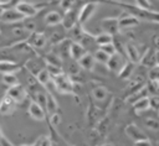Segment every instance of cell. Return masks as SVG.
<instances>
[{
  "label": "cell",
  "instance_id": "obj_1",
  "mask_svg": "<svg viewBox=\"0 0 159 146\" xmlns=\"http://www.w3.org/2000/svg\"><path fill=\"white\" fill-rule=\"evenodd\" d=\"M118 6H120L122 9H124V11H127L128 14L135 16L138 20H144V21H150V22H157L159 24V11H149V10H144L138 7L134 4H117Z\"/></svg>",
  "mask_w": 159,
  "mask_h": 146
},
{
  "label": "cell",
  "instance_id": "obj_2",
  "mask_svg": "<svg viewBox=\"0 0 159 146\" xmlns=\"http://www.w3.org/2000/svg\"><path fill=\"white\" fill-rule=\"evenodd\" d=\"M56 92L60 94H73L75 93V83L68 73H61L52 78Z\"/></svg>",
  "mask_w": 159,
  "mask_h": 146
},
{
  "label": "cell",
  "instance_id": "obj_3",
  "mask_svg": "<svg viewBox=\"0 0 159 146\" xmlns=\"http://www.w3.org/2000/svg\"><path fill=\"white\" fill-rule=\"evenodd\" d=\"M97 9H98V1H87L78 11V16H77L78 24L81 26H84L96 14Z\"/></svg>",
  "mask_w": 159,
  "mask_h": 146
},
{
  "label": "cell",
  "instance_id": "obj_4",
  "mask_svg": "<svg viewBox=\"0 0 159 146\" xmlns=\"http://www.w3.org/2000/svg\"><path fill=\"white\" fill-rule=\"evenodd\" d=\"M43 6H46V4L35 5V4H32V2H29V1H24V0H22V1L19 2L15 7H16L25 17H34L35 15L39 14V11H40Z\"/></svg>",
  "mask_w": 159,
  "mask_h": 146
},
{
  "label": "cell",
  "instance_id": "obj_5",
  "mask_svg": "<svg viewBox=\"0 0 159 146\" xmlns=\"http://www.w3.org/2000/svg\"><path fill=\"white\" fill-rule=\"evenodd\" d=\"M26 17L16 9V7H6L0 17V21L6 22V24H16L24 21Z\"/></svg>",
  "mask_w": 159,
  "mask_h": 146
},
{
  "label": "cell",
  "instance_id": "obj_6",
  "mask_svg": "<svg viewBox=\"0 0 159 146\" xmlns=\"http://www.w3.org/2000/svg\"><path fill=\"white\" fill-rule=\"evenodd\" d=\"M6 95H9L16 104H21L27 98V90L21 84H16V85H12V87L7 88Z\"/></svg>",
  "mask_w": 159,
  "mask_h": 146
},
{
  "label": "cell",
  "instance_id": "obj_7",
  "mask_svg": "<svg viewBox=\"0 0 159 146\" xmlns=\"http://www.w3.org/2000/svg\"><path fill=\"white\" fill-rule=\"evenodd\" d=\"M101 28L103 32H107L112 36H116L120 28H119V19L118 17H104L101 20Z\"/></svg>",
  "mask_w": 159,
  "mask_h": 146
},
{
  "label": "cell",
  "instance_id": "obj_8",
  "mask_svg": "<svg viewBox=\"0 0 159 146\" xmlns=\"http://www.w3.org/2000/svg\"><path fill=\"white\" fill-rule=\"evenodd\" d=\"M26 42L29 43V46L34 49H42L45 46H46V42H47V38L46 36L42 33V32H39V31H35V32H31L27 38H26Z\"/></svg>",
  "mask_w": 159,
  "mask_h": 146
},
{
  "label": "cell",
  "instance_id": "obj_9",
  "mask_svg": "<svg viewBox=\"0 0 159 146\" xmlns=\"http://www.w3.org/2000/svg\"><path fill=\"white\" fill-rule=\"evenodd\" d=\"M119 19V28L120 30H129V28H133L135 26L139 25L140 20H138L135 16L128 14L127 11H124L120 16H118Z\"/></svg>",
  "mask_w": 159,
  "mask_h": 146
},
{
  "label": "cell",
  "instance_id": "obj_10",
  "mask_svg": "<svg viewBox=\"0 0 159 146\" xmlns=\"http://www.w3.org/2000/svg\"><path fill=\"white\" fill-rule=\"evenodd\" d=\"M125 62H127V61L124 59L123 53L117 52V53H114V54H112V56L109 57V59H108V62H107L106 66H107V68H108L109 71L118 73V72L122 69V67L124 66Z\"/></svg>",
  "mask_w": 159,
  "mask_h": 146
},
{
  "label": "cell",
  "instance_id": "obj_11",
  "mask_svg": "<svg viewBox=\"0 0 159 146\" xmlns=\"http://www.w3.org/2000/svg\"><path fill=\"white\" fill-rule=\"evenodd\" d=\"M124 52H125V56H127V59L133 62V63H139L140 62V58H142V53L139 51V48L132 43V42H127L124 45Z\"/></svg>",
  "mask_w": 159,
  "mask_h": 146
},
{
  "label": "cell",
  "instance_id": "obj_12",
  "mask_svg": "<svg viewBox=\"0 0 159 146\" xmlns=\"http://www.w3.org/2000/svg\"><path fill=\"white\" fill-rule=\"evenodd\" d=\"M27 111H29V115H30L34 120L42 121V120H45V118H46V111H45V109H43L39 103H36L35 100H32V101L29 104Z\"/></svg>",
  "mask_w": 159,
  "mask_h": 146
},
{
  "label": "cell",
  "instance_id": "obj_13",
  "mask_svg": "<svg viewBox=\"0 0 159 146\" xmlns=\"http://www.w3.org/2000/svg\"><path fill=\"white\" fill-rule=\"evenodd\" d=\"M124 131H125V135H127L130 140H133L134 142H135V141H139V140H143V139H147L144 131H143L138 125H135V124H129V125H127V127L124 129Z\"/></svg>",
  "mask_w": 159,
  "mask_h": 146
},
{
  "label": "cell",
  "instance_id": "obj_14",
  "mask_svg": "<svg viewBox=\"0 0 159 146\" xmlns=\"http://www.w3.org/2000/svg\"><path fill=\"white\" fill-rule=\"evenodd\" d=\"M46 67V62H45V59L43 61H41L40 58H30V59H27L26 61V63H25V68L30 72V74H32V75H37V73L41 71V69H43Z\"/></svg>",
  "mask_w": 159,
  "mask_h": 146
},
{
  "label": "cell",
  "instance_id": "obj_15",
  "mask_svg": "<svg viewBox=\"0 0 159 146\" xmlns=\"http://www.w3.org/2000/svg\"><path fill=\"white\" fill-rule=\"evenodd\" d=\"M16 109V103L9 97V95H4L0 99V114L1 115H11Z\"/></svg>",
  "mask_w": 159,
  "mask_h": 146
},
{
  "label": "cell",
  "instance_id": "obj_16",
  "mask_svg": "<svg viewBox=\"0 0 159 146\" xmlns=\"http://www.w3.org/2000/svg\"><path fill=\"white\" fill-rule=\"evenodd\" d=\"M77 16H78V14H76L75 10H70V11L65 12V15L62 16V22H61V25H62L65 31L71 30L72 27H75L78 24Z\"/></svg>",
  "mask_w": 159,
  "mask_h": 146
},
{
  "label": "cell",
  "instance_id": "obj_17",
  "mask_svg": "<svg viewBox=\"0 0 159 146\" xmlns=\"http://www.w3.org/2000/svg\"><path fill=\"white\" fill-rule=\"evenodd\" d=\"M139 63L140 66L148 69L155 67V48H147L144 53H142V58Z\"/></svg>",
  "mask_w": 159,
  "mask_h": 146
},
{
  "label": "cell",
  "instance_id": "obj_18",
  "mask_svg": "<svg viewBox=\"0 0 159 146\" xmlns=\"http://www.w3.org/2000/svg\"><path fill=\"white\" fill-rule=\"evenodd\" d=\"M86 53H87V49H86V47L82 43H80V42H72L71 43V47H70V57L73 61L78 62Z\"/></svg>",
  "mask_w": 159,
  "mask_h": 146
},
{
  "label": "cell",
  "instance_id": "obj_19",
  "mask_svg": "<svg viewBox=\"0 0 159 146\" xmlns=\"http://www.w3.org/2000/svg\"><path fill=\"white\" fill-rule=\"evenodd\" d=\"M21 66L14 61L10 59H0V73L6 74V73H15L20 71Z\"/></svg>",
  "mask_w": 159,
  "mask_h": 146
},
{
  "label": "cell",
  "instance_id": "obj_20",
  "mask_svg": "<svg viewBox=\"0 0 159 146\" xmlns=\"http://www.w3.org/2000/svg\"><path fill=\"white\" fill-rule=\"evenodd\" d=\"M86 30L83 28V26H81L80 24H77L75 27H72L71 30H68V38L72 42H82L83 37H84Z\"/></svg>",
  "mask_w": 159,
  "mask_h": 146
},
{
  "label": "cell",
  "instance_id": "obj_21",
  "mask_svg": "<svg viewBox=\"0 0 159 146\" xmlns=\"http://www.w3.org/2000/svg\"><path fill=\"white\" fill-rule=\"evenodd\" d=\"M134 72H135V63L127 59V62L124 63V66L122 67V69L117 74L120 79H130L133 77Z\"/></svg>",
  "mask_w": 159,
  "mask_h": 146
},
{
  "label": "cell",
  "instance_id": "obj_22",
  "mask_svg": "<svg viewBox=\"0 0 159 146\" xmlns=\"http://www.w3.org/2000/svg\"><path fill=\"white\" fill-rule=\"evenodd\" d=\"M43 22L46 26H57L62 22V15L58 11H48L43 17Z\"/></svg>",
  "mask_w": 159,
  "mask_h": 146
},
{
  "label": "cell",
  "instance_id": "obj_23",
  "mask_svg": "<svg viewBox=\"0 0 159 146\" xmlns=\"http://www.w3.org/2000/svg\"><path fill=\"white\" fill-rule=\"evenodd\" d=\"M77 63H78L80 67H81L82 69H84V71H93L94 64H96V59H94V56H93L92 53L87 52Z\"/></svg>",
  "mask_w": 159,
  "mask_h": 146
},
{
  "label": "cell",
  "instance_id": "obj_24",
  "mask_svg": "<svg viewBox=\"0 0 159 146\" xmlns=\"http://www.w3.org/2000/svg\"><path fill=\"white\" fill-rule=\"evenodd\" d=\"M133 109L135 114H142L144 111H147L148 109H150V103H149V97H143L140 99H138L134 104H133Z\"/></svg>",
  "mask_w": 159,
  "mask_h": 146
},
{
  "label": "cell",
  "instance_id": "obj_25",
  "mask_svg": "<svg viewBox=\"0 0 159 146\" xmlns=\"http://www.w3.org/2000/svg\"><path fill=\"white\" fill-rule=\"evenodd\" d=\"M113 38H114V36H112V35H109L107 32H103V31L101 33H98V35L94 36L96 45H98L99 47L101 46H104V45H108V43H112L113 42Z\"/></svg>",
  "mask_w": 159,
  "mask_h": 146
},
{
  "label": "cell",
  "instance_id": "obj_26",
  "mask_svg": "<svg viewBox=\"0 0 159 146\" xmlns=\"http://www.w3.org/2000/svg\"><path fill=\"white\" fill-rule=\"evenodd\" d=\"M47 92V90H46ZM46 111L47 114H53V113H57V109H58V105H57V101L55 99V97L52 95V93L47 92V101H46Z\"/></svg>",
  "mask_w": 159,
  "mask_h": 146
},
{
  "label": "cell",
  "instance_id": "obj_27",
  "mask_svg": "<svg viewBox=\"0 0 159 146\" xmlns=\"http://www.w3.org/2000/svg\"><path fill=\"white\" fill-rule=\"evenodd\" d=\"M36 79H37V82L42 85V87H46L51 80H52V77H51V74H50V72L46 69V67L43 68V69H41L39 73H37V75H36Z\"/></svg>",
  "mask_w": 159,
  "mask_h": 146
},
{
  "label": "cell",
  "instance_id": "obj_28",
  "mask_svg": "<svg viewBox=\"0 0 159 146\" xmlns=\"http://www.w3.org/2000/svg\"><path fill=\"white\" fill-rule=\"evenodd\" d=\"M92 95H93V98H94L96 100L102 101V100H104V99L107 98V95H108V90H107L104 87L98 85V87L93 88V90H92Z\"/></svg>",
  "mask_w": 159,
  "mask_h": 146
},
{
  "label": "cell",
  "instance_id": "obj_29",
  "mask_svg": "<svg viewBox=\"0 0 159 146\" xmlns=\"http://www.w3.org/2000/svg\"><path fill=\"white\" fill-rule=\"evenodd\" d=\"M45 62L47 64H53V66H57V67H62V59L61 57L57 54V53H47L45 56Z\"/></svg>",
  "mask_w": 159,
  "mask_h": 146
},
{
  "label": "cell",
  "instance_id": "obj_30",
  "mask_svg": "<svg viewBox=\"0 0 159 146\" xmlns=\"http://www.w3.org/2000/svg\"><path fill=\"white\" fill-rule=\"evenodd\" d=\"M1 82H2L5 85H7V87H12V85L19 84V83H17V77H16L15 73H6V74H2Z\"/></svg>",
  "mask_w": 159,
  "mask_h": 146
},
{
  "label": "cell",
  "instance_id": "obj_31",
  "mask_svg": "<svg viewBox=\"0 0 159 146\" xmlns=\"http://www.w3.org/2000/svg\"><path fill=\"white\" fill-rule=\"evenodd\" d=\"M93 56H94V59H96V62H99V63H102V64H107V62H108V59H109V54H107L104 51H102L101 48H98V49H96V52L93 53Z\"/></svg>",
  "mask_w": 159,
  "mask_h": 146
},
{
  "label": "cell",
  "instance_id": "obj_32",
  "mask_svg": "<svg viewBox=\"0 0 159 146\" xmlns=\"http://www.w3.org/2000/svg\"><path fill=\"white\" fill-rule=\"evenodd\" d=\"M134 5H137L140 9L144 10H149V11H155L154 5L152 2V0H134Z\"/></svg>",
  "mask_w": 159,
  "mask_h": 146
},
{
  "label": "cell",
  "instance_id": "obj_33",
  "mask_svg": "<svg viewBox=\"0 0 159 146\" xmlns=\"http://www.w3.org/2000/svg\"><path fill=\"white\" fill-rule=\"evenodd\" d=\"M77 0H58V6L65 11H70V10H73L75 5H76Z\"/></svg>",
  "mask_w": 159,
  "mask_h": 146
},
{
  "label": "cell",
  "instance_id": "obj_34",
  "mask_svg": "<svg viewBox=\"0 0 159 146\" xmlns=\"http://www.w3.org/2000/svg\"><path fill=\"white\" fill-rule=\"evenodd\" d=\"M144 125L149 130L159 131V120H157L154 118H147V119H144Z\"/></svg>",
  "mask_w": 159,
  "mask_h": 146
},
{
  "label": "cell",
  "instance_id": "obj_35",
  "mask_svg": "<svg viewBox=\"0 0 159 146\" xmlns=\"http://www.w3.org/2000/svg\"><path fill=\"white\" fill-rule=\"evenodd\" d=\"M63 40H65V35H63L62 31H55V32H52L51 36H50V42H51L52 45H57V43H60V42L63 41Z\"/></svg>",
  "mask_w": 159,
  "mask_h": 146
},
{
  "label": "cell",
  "instance_id": "obj_36",
  "mask_svg": "<svg viewBox=\"0 0 159 146\" xmlns=\"http://www.w3.org/2000/svg\"><path fill=\"white\" fill-rule=\"evenodd\" d=\"M22 25H24V28L27 31V32H35L36 31V25L35 22L31 20V17H26L24 21H22Z\"/></svg>",
  "mask_w": 159,
  "mask_h": 146
},
{
  "label": "cell",
  "instance_id": "obj_37",
  "mask_svg": "<svg viewBox=\"0 0 159 146\" xmlns=\"http://www.w3.org/2000/svg\"><path fill=\"white\" fill-rule=\"evenodd\" d=\"M46 69L50 72V74H51L52 78L56 77V75H58V74H61V73H63L62 67H57V66H53V64H47L46 63Z\"/></svg>",
  "mask_w": 159,
  "mask_h": 146
},
{
  "label": "cell",
  "instance_id": "obj_38",
  "mask_svg": "<svg viewBox=\"0 0 159 146\" xmlns=\"http://www.w3.org/2000/svg\"><path fill=\"white\" fill-rule=\"evenodd\" d=\"M35 146H52V141H51V139L48 136L42 135V136H40L37 139Z\"/></svg>",
  "mask_w": 159,
  "mask_h": 146
},
{
  "label": "cell",
  "instance_id": "obj_39",
  "mask_svg": "<svg viewBox=\"0 0 159 146\" xmlns=\"http://www.w3.org/2000/svg\"><path fill=\"white\" fill-rule=\"evenodd\" d=\"M149 80H158L159 82V66H155L148 71Z\"/></svg>",
  "mask_w": 159,
  "mask_h": 146
},
{
  "label": "cell",
  "instance_id": "obj_40",
  "mask_svg": "<svg viewBox=\"0 0 159 146\" xmlns=\"http://www.w3.org/2000/svg\"><path fill=\"white\" fill-rule=\"evenodd\" d=\"M99 48H101L102 51H104V52H106L107 54H109V56H112V54H114V53L118 52L113 42H112V43H108V45H104V46H101Z\"/></svg>",
  "mask_w": 159,
  "mask_h": 146
},
{
  "label": "cell",
  "instance_id": "obj_41",
  "mask_svg": "<svg viewBox=\"0 0 159 146\" xmlns=\"http://www.w3.org/2000/svg\"><path fill=\"white\" fill-rule=\"evenodd\" d=\"M149 103H150V109H153L154 111H159V95L149 97Z\"/></svg>",
  "mask_w": 159,
  "mask_h": 146
},
{
  "label": "cell",
  "instance_id": "obj_42",
  "mask_svg": "<svg viewBox=\"0 0 159 146\" xmlns=\"http://www.w3.org/2000/svg\"><path fill=\"white\" fill-rule=\"evenodd\" d=\"M80 64L77 63V64H75V63H71V64H68V74L70 75H75V74H78V72H80Z\"/></svg>",
  "mask_w": 159,
  "mask_h": 146
},
{
  "label": "cell",
  "instance_id": "obj_43",
  "mask_svg": "<svg viewBox=\"0 0 159 146\" xmlns=\"http://www.w3.org/2000/svg\"><path fill=\"white\" fill-rule=\"evenodd\" d=\"M60 121H61V116L57 113H53V114L50 115V122H51V125L57 126L60 124Z\"/></svg>",
  "mask_w": 159,
  "mask_h": 146
},
{
  "label": "cell",
  "instance_id": "obj_44",
  "mask_svg": "<svg viewBox=\"0 0 159 146\" xmlns=\"http://www.w3.org/2000/svg\"><path fill=\"white\" fill-rule=\"evenodd\" d=\"M22 0H6L5 2H1V5L6 9V7H15L19 2H21Z\"/></svg>",
  "mask_w": 159,
  "mask_h": 146
},
{
  "label": "cell",
  "instance_id": "obj_45",
  "mask_svg": "<svg viewBox=\"0 0 159 146\" xmlns=\"http://www.w3.org/2000/svg\"><path fill=\"white\" fill-rule=\"evenodd\" d=\"M134 146H153V145H152V142L148 139H143V140L135 141L134 142Z\"/></svg>",
  "mask_w": 159,
  "mask_h": 146
},
{
  "label": "cell",
  "instance_id": "obj_46",
  "mask_svg": "<svg viewBox=\"0 0 159 146\" xmlns=\"http://www.w3.org/2000/svg\"><path fill=\"white\" fill-rule=\"evenodd\" d=\"M154 48L155 49H159V36H155L154 37Z\"/></svg>",
  "mask_w": 159,
  "mask_h": 146
},
{
  "label": "cell",
  "instance_id": "obj_47",
  "mask_svg": "<svg viewBox=\"0 0 159 146\" xmlns=\"http://www.w3.org/2000/svg\"><path fill=\"white\" fill-rule=\"evenodd\" d=\"M155 66H159V49H155Z\"/></svg>",
  "mask_w": 159,
  "mask_h": 146
},
{
  "label": "cell",
  "instance_id": "obj_48",
  "mask_svg": "<svg viewBox=\"0 0 159 146\" xmlns=\"http://www.w3.org/2000/svg\"><path fill=\"white\" fill-rule=\"evenodd\" d=\"M4 10H5V7L1 5V2H0V17H1V15H2V12H4Z\"/></svg>",
  "mask_w": 159,
  "mask_h": 146
},
{
  "label": "cell",
  "instance_id": "obj_49",
  "mask_svg": "<svg viewBox=\"0 0 159 146\" xmlns=\"http://www.w3.org/2000/svg\"><path fill=\"white\" fill-rule=\"evenodd\" d=\"M101 146H112V144H102Z\"/></svg>",
  "mask_w": 159,
  "mask_h": 146
},
{
  "label": "cell",
  "instance_id": "obj_50",
  "mask_svg": "<svg viewBox=\"0 0 159 146\" xmlns=\"http://www.w3.org/2000/svg\"><path fill=\"white\" fill-rule=\"evenodd\" d=\"M2 137H4V136H2V132H1V130H0V140H1Z\"/></svg>",
  "mask_w": 159,
  "mask_h": 146
},
{
  "label": "cell",
  "instance_id": "obj_51",
  "mask_svg": "<svg viewBox=\"0 0 159 146\" xmlns=\"http://www.w3.org/2000/svg\"><path fill=\"white\" fill-rule=\"evenodd\" d=\"M19 146H35V145H19Z\"/></svg>",
  "mask_w": 159,
  "mask_h": 146
},
{
  "label": "cell",
  "instance_id": "obj_52",
  "mask_svg": "<svg viewBox=\"0 0 159 146\" xmlns=\"http://www.w3.org/2000/svg\"><path fill=\"white\" fill-rule=\"evenodd\" d=\"M88 1H97V0H88Z\"/></svg>",
  "mask_w": 159,
  "mask_h": 146
},
{
  "label": "cell",
  "instance_id": "obj_53",
  "mask_svg": "<svg viewBox=\"0 0 159 146\" xmlns=\"http://www.w3.org/2000/svg\"><path fill=\"white\" fill-rule=\"evenodd\" d=\"M111 1H118V0H111Z\"/></svg>",
  "mask_w": 159,
  "mask_h": 146
},
{
  "label": "cell",
  "instance_id": "obj_54",
  "mask_svg": "<svg viewBox=\"0 0 159 146\" xmlns=\"http://www.w3.org/2000/svg\"><path fill=\"white\" fill-rule=\"evenodd\" d=\"M157 146H159V144H158V145H157Z\"/></svg>",
  "mask_w": 159,
  "mask_h": 146
},
{
  "label": "cell",
  "instance_id": "obj_55",
  "mask_svg": "<svg viewBox=\"0 0 159 146\" xmlns=\"http://www.w3.org/2000/svg\"><path fill=\"white\" fill-rule=\"evenodd\" d=\"M0 99H1V98H0Z\"/></svg>",
  "mask_w": 159,
  "mask_h": 146
}]
</instances>
